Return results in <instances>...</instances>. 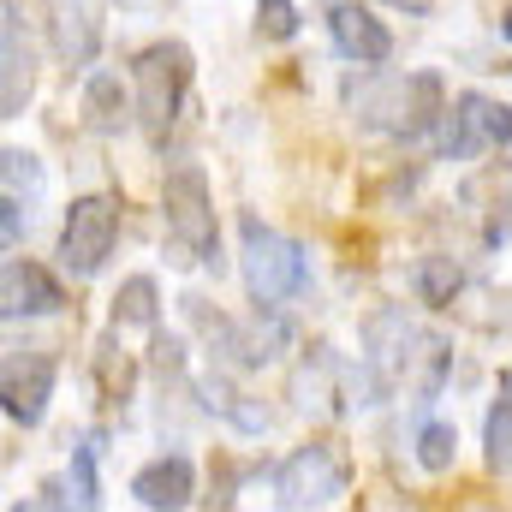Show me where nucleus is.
<instances>
[{"label":"nucleus","mask_w":512,"mask_h":512,"mask_svg":"<svg viewBox=\"0 0 512 512\" xmlns=\"http://www.w3.org/2000/svg\"><path fill=\"white\" fill-rule=\"evenodd\" d=\"M429 143H435L441 161H477V155H489V149H507L512 143V108L495 102V96H483V90H459L453 108H447V120L435 126Z\"/></svg>","instance_id":"8"},{"label":"nucleus","mask_w":512,"mask_h":512,"mask_svg":"<svg viewBox=\"0 0 512 512\" xmlns=\"http://www.w3.org/2000/svg\"><path fill=\"white\" fill-rule=\"evenodd\" d=\"M429 358V334L405 316V304H382V310H370L364 316V370H370V382L382 399H393L399 387L411 382V370Z\"/></svg>","instance_id":"6"},{"label":"nucleus","mask_w":512,"mask_h":512,"mask_svg":"<svg viewBox=\"0 0 512 512\" xmlns=\"http://www.w3.org/2000/svg\"><path fill=\"white\" fill-rule=\"evenodd\" d=\"M411 447H417V465H423L429 477H441V471H453L459 429H453L447 417H423V423H417V435H411Z\"/></svg>","instance_id":"23"},{"label":"nucleus","mask_w":512,"mask_h":512,"mask_svg":"<svg viewBox=\"0 0 512 512\" xmlns=\"http://www.w3.org/2000/svg\"><path fill=\"white\" fill-rule=\"evenodd\" d=\"M102 429H90V435H78V447H72V471H66V483H72V495H78V507L84 512H102Z\"/></svg>","instance_id":"21"},{"label":"nucleus","mask_w":512,"mask_h":512,"mask_svg":"<svg viewBox=\"0 0 512 512\" xmlns=\"http://www.w3.org/2000/svg\"><path fill=\"white\" fill-rule=\"evenodd\" d=\"M328 42L352 66H387L393 60V30H387L364 0H334L328 6Z\"/></svg>","instance_id":"13"},{"label":"nucleus","mask_w":512,"mask_h":512,"mask_svg":"<svg viewBox=\"0 0 512 512\" xmlns=\"http://www.w3.org/2000/svg\"><path fill=\"white\" fill-rule=\"evenodd\" d=\"M161 221H167V251L179 268H215L221 274V221H215L209 173L197 161H179L161 179Z\"/></svg>","instance_id":"2"},{"label":"nucleus","mask_w":512,"mask_h":512,"mask_svg":"<svg viewBox=\"0 0 512 512\" xmlns=\"http://www.w3.org/2000/svg\"><path fill=\"white\" fill-rule=\"evenodd\" d=\"M0 179H6V197H36L42 191V161L30 149H0Z\"/></svg>","instance_id":"24"},{"label":"nucleus","mask_w":512,"mask_h":512,"mask_svg":"<svg viewBox=\"0 0 512 512\" xmlns=\"http://www.w3.org/2000/svg\"><path fill=\"white\" fill-rule=\"evenodd\" d=\"M191 78H197V60H191V48H185V42H149V48L131 60L137 126L149 131L155 143H167V131L179 126L185 96H191Z\"/></svg>","instance_id":"4"},{"label":"nucleus","mask_w":512,"mask_h":512,"mask_svg":"<svg viewBox=\"0 0 512 512\" xmlns=\"http://www.w3.org/2000/svg\"><path fill=\"white\" fill-rule=\"evenodd\" d=\"M346 108L364 131H382L399 143H417V137H435V126L447 120V84L435 72H382V66H364L358 78H346Z\"/></svg>","instance_id":"1"},{"label":"nucleus","mask_w":512,"mask_h":512,"mask_svg":"<svg viewBox=\"0 0 512 512\" xmlns=\"http://www.w3.org/2000/svg\"><path fill=\"white\" fill-rule=\"evenodd\" d=\"M54 54L66 72H84L102 54V12L96 0H54Z\"/></svg>","instance_id":"16"},{"label":"nucleus","mask_w":512,"mask_h":512,"mask_svg":"<svg viewBox=\"0 0 512 512\" xmlns=\"http://www.w3.org/2000/svg\"><path fill=\"white\" fill-rule=\"evenodd\" d=\"M131 495L143 512H185L197 501V465L185 453H161L131 477Z\"/></svg>","instance_id":"15"},{"label":"nucleus","mask_w":512,"mask_h":512,"mask_svg":"<svg viewBox=\"0 0 512 512\" xmlns=\"http://www.w3.org/2000/svg\"><path fill=\"white\" fill-rule=\"evenodd\" d=\"M12 512H48V507H42V501H18Z\"/></svg>","instance_id":"29"},{"label":"nucleus","mask_w":512,"mask_h":512,"mask_svg":"<svg viewBox=\"0 0 512 512\" xmlns=\"http://www.w3.org/2000/svg\"><path fill=\"white\" fill-rule=\"evenodd\" d=\"M90 370H96V393H102V405H108V411H126L131 393H137V358L120 346V328H108V334L96 340Z\"/></svg>","instance_id":"18"},{"label":"nucleus","mask_w":512,"mask_h":512,"mask_svg":"<svg viewBox=\"0 0 512 512\" xmlns=\"http://www.w3.org/2000/svg\"><path fill=\"white\" fill-rule=\"evenodd\" d=\"M298 0H256V36L262 42H292L298 36Z\"/></svg>","instance_id":"25"},{"label":"nucleus","mask_w":512,"mask_h":512,"mask_svg":"<svg viewBox=\"0 0 512 512\" xmlns=\"http://www.w3.org/2000/svg\"><path fill=\"white\" fill-rule=\"evenodd\" d=\"M24 233H30V209H24V197H0V239H6V251H18Z\"/></svg>","instance_id":"26"},{"label":"nucleus","mask_w":512,"mask_h":512,"mask_svg":"<svg viewBox=\"0 0 512 512\" xmlns=\"http://www.w3.org/2000/svg\"><path fill=\"white\" fill-rule=\"evenodd\" d=\"M54 382H60L54 346H12L6 352V370H0V405H6V417L24 423V429H36L48 417Z\"/></svg>","instance_id":"9"},{"label":"nucleus","mask_w":512,"mask_h":512,"mask_svg":"<svg viewBox=\"0 0 512 512\" xmlns=\"http://www.w3.org/2000/svg\"><path fill=\"white\" fill-rule=\"evenodd\" d=\"M483 459L501 477L512 471V376H501V393H495V405L483 417Z\"/></svg>","instance_id":"22"},{"label":"nucleus","mask_w":512,"mask_h":512,"mask_svg":"<svg viewBox=\"0 0 512 512\" xmlns=\"http://www.w3.org/2000/svg\"><path fill=\"white\" fill-rule=\"evenodd\" d=\"M84 126L96 137H120L137 126V90L120 84V72H90L84 78Z\"/></svg>","instance_id":"17"},{"label":"nucleus","mask_w":512,"mask_h":512,"mask_svg":"<svg viewBox=\"0 0 512 512\" xmlns=\"http://www.w3.org/2000/svg\"><path fill=\"white\" fill-rule=\"evenodd\" d=\"M197 405L215 417V423H227L233 435H268V405L256 399L251 387L233 382V370H203L197 376Z\"/></svg>","instance_id":"14"},{"label":"nucleus","mask_w":512,"mask_h":512,"mask_svg":"<svg viewBox=\"0 0 512 512\" xmlns=\"http://www.w3.org/2000/svg\"><path fill=\"white\" fill-rule=\"evenodd\" d=\"M459 292H465L459 256H417V262H411V298H417L423 310H453Z\"/></svg>","instance_id":"19"},{"label":"nucleus","mask_w":512,"mask_h":512,"mask_svg":"<svg viewBox=\"0 0 512 512\" xmlns=\"http://www.w3.org/2000/svg\"><path fill=\"white\" fill-rule=\"evenodd\" d=\"M0 120H18L30 102V78H36V48L24 36V0H0Z\"/></svg>","instance_id":"12"},{"label":"nucleus","mask_w":512,"mask_h":512,"mask_svg":"<svg viewBox=\"0 0 512 512\" xmlns=\"http://www.w3.org/2000/svg\"><path fill=\"white\" fill-rule=\"evenodd\" d=\"M239 268H245V286H251L256 304L286 310L292 298L310 292V256H304V245L274 233L256 215H239Z\"/></svg>","instance_id":"3"},{"label":"nucleus","mask_w":512,"mask_h":512,"mask_svg":"<svg viewBox=\"0 0 512 512\" xmlns=\"http://www.w3.org/2000/svg\"><path fill=\"white\" fill-rule=\"evenodd\" d=\"M108 328H161V286H155V274H126L120 280V292H114V304H108Z\"/></svg>","instance_id":"20"},{"label":"nucleus","mask_w":512,"mask_h":512,"mask_svg":"<svg viewBox=\"0 0 512 512\" xmlns=\"http://www.w3.org/2000/svg\"><path fill=\"white\" fill-rule=\"evenodd\" d=\"M179 310H185V322L203 334V346H209V358H215L221 370L251 376V370H262V364H274V358H268V346H262V334L245 328V322H233L227 310H215L203 292H185V298H179Z\"/></svg>","instance_id":"10"},{"label":"nucleus","mask_w":512,"mask_h":512,"mask_svg":"<svg viewBox=\"0 0 512 512\" xmlns=\"http://www.w3.org/2000/svg\"><path fill=\"white\" fill-rule=\"evenodd\" d=\"M501 42H512V0H507V12H501Z\"/></svg>","instance_id":"28"},{"label":"nucleus","mask_w":512,"mask_h":512,"mask_svg":"<svg viewBox=\"0 0 512 512\" xmlns=\"http://www.w3.org/2000/svg\"><path fill=\"white\" fill-rule=\"evenodd\" d=\"M66 310V286L54 268H42L36 256H6L0 268V316L6 322H36V316H60Z\"/></svg>","instance_id":"11"},{"label":"nucleus","mask_w":512,"mask_h":512,"mask_svg":"<svg viewBox=\"0 0 512 512\" xmlns=\"http://www.w3.org/2000/svg\"><path fill=\"white\" fill-rule=\"evenodd\" d=\"M114 239H120V203L102 197V191H90V197H72V209L60 221L54 256H60V268L72 280H96L108 268V256H114Z\"/></svg>","instance_id":"7"},{"label":"nucleus","mask_w":512,"mask_h":512,"mask_svg":"<svg viewBox=\"0 0 512 512\" xmlns=\"http://www.w3.org/2000/svg\"><path fill=\"white\" fill-rule=\"evenodd\" d=\"M346 489H352V459L340 441H304L274 465V501L286 512L334 507Z\"/></svg>","instance_id":"5"},{"label":"nucleus","mask_w":512,"mask_h":512,"mask_svg":"<svg viewBox=\"0 0 512 512\" xmlns=\"http://www.w3.org/2000/svg\"><path fill=\"white\" fill-rule=\"evenodd\" d=\"M382 6H393V12H411V18H429V12H435V0H382Z\"/></svg>","instance_id":"27"}]
</instances>
